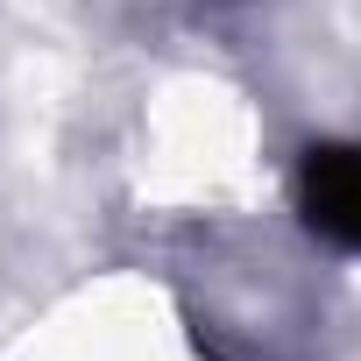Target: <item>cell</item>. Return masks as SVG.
I'll use <instances>...</instances> for the list:
<instances>
[{
  "mask_svg": "<svg viewBox=\"0 0 361 361\" xmlns=\"http://www.w3.org/2000/svg\"><path fill=\"white\" fill-rule=\"evenodd\" d=\"M298 199H305V220H312L326 241H340V248L361 255V142H326V149H312Z\"/></svg>",
  "mask_w": 361,
  "mask_h": 361,
  "instance_id": "obj_1",
  "label": "cell"
}]
</instances>
